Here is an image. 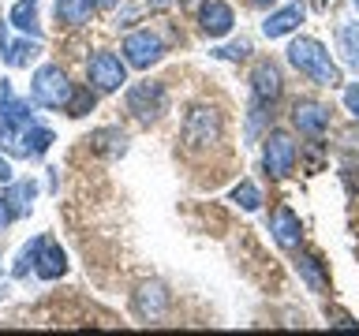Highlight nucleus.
Returning <instances> with one entry per match:
<instances>
[{
    "instance_id": "1",
    "label": "nucleus",
    "mask_w": 359,
    "mask_h": 336,
    "mask_svg": "<svg viewBox=\"0 0 359 336\" xmlns=\"http://www.w3.org/2000/svg\"><path fill=\"white\" fill-rule=\"evenodd\" d=\"M288 64L296 67L299 75H307L314 86H341L344 78L337 71V64L330 60V49L318 38H296L288 45Z\"/></svg>"
},
{
    "instance_id": "2",
    "label": "nucleus",
    "mask_w": 359,
    "mask_h": 336,
    "mask_svg": "<svg viewBox=\"0 0 359 336\" xmlns=\"http://www.w3.org/2000/svg\"><path fill=\"white\" fill-rule=\"evenodd\" d=\"M221 131H224V123H221V112L217 108H210V105H195L184 116V150L187 153H206L213 150V146L221 142Z\"/></svg>"
},
{
    "instance_id": "3",
    "label": "nucleus",
    "mask_w": 359,
    "mask_h": 336,
    "mask_svg": "<svg viewBox=\"0 0 359 336\" xmlns=\"http://www.w3.org/2000/svg\"><path fill=\"white\" fill-rule=\"evenodd\" d=\"M72 83H67L64 67L56 64H45L34 71V83H30V94H34V105H45V108H67L72 101Z\"/></svg>"
},
{
    "instance_id": "4",
    "label": "nucleus",
    "mask_w": 359,
    "mask_h": 336,
    "mask_svg": "<svg viewBox=\"0 0 359 336\" xmlns=\"http://www.w3.org/2000/svg\"><path fill=\"white\" fill-rule=\"evenodd\" d=\"M165 108H168V94H165L161 83H135L128 90V112L139 123H146V127L161 120Z\"/></svg>"
},
{
    "instance_id": "5",
    "label": "nucleus",
    "mask_w": 359,
    "mask_h": 336,
    "mask_svg": "<svg viewBox=\"0 0 359 336\" xmlns=\"http://www.w3.org/2000/svg\"><path fill=\"white\" fill-rule=\"evenodd\" d=\"M86 78L97 94H112V90H120L128 83V64L116 52H94L86 64Z\"/></svg>"
},
{
    "instance_id": "6",
    "label": "nucleus",
    "mask_w": 359,
    "mask_h": 336,
    "mask_svg": "<svg viewBox=\"0 0 359 336\" xmlns=\"http://www.w3.org/2000/svg\"><path fill=\"white\" fill-rule=\"evenodd\" d=\"M165 56V45L154 30H131L123 38V64L139 67V71H150V67Z\"/></svg>"
},
{
    "instance_id": "7",
    "label": "nucleus",
    "mask_w": 359,
    "mask_h": 336,
    "mask_svg": "<svg viewBox=\"0 0 359 336\" xmlns=\"http://www.w3.org/2000/svg\"><path fill=\"white\" fill-rule=\"evenodd\" d=\"M296 142L288 139L285 131H269L266 134V146H262V161H266V172L269 176H277V179H285L292 176V168H296Z\"/></svg>"
},
{
    "instance_id": "8",
    "label": "nucleus",
    "mask_w": 359,
    "mask_h": 336,
    "mask_svg": "<svg viewBox=\"0 0 359 336\" xmlns=\"http://www.w3.org/2000/svg\"><path fill=\"white\" fill-rule=\"evenodd\" d=\"M30 251H34V273L41 280H60L67 273V254L49 239V235H38V239L30 243Z\"/></svg>"
},
{
    "instance_id": "9",
    "label": "nucleus",
    "mask_w": 359,
    "mask_h": 336,
    "mask_svg": "<svg viewBox=\"0 0 359 336\" xmlns=\"http://www.w3.org/2000/svg\"><path fill=\"white\" fill-rule=\"evenodd\" d=\"M198 27L206 38H224L232 27H236V11L232 4H224V0H202L198 8Z\"/></svg>"
},
{
    "instance_id": "10",
    "label": "nucleus",
    "mask_w": 359,
    "mask_h": 336,
    "mask_svg": "<svg viewBox=\"0 0 359 336\" xmlns=\"http://www.w3.org/2000/svg\"><path fill=\"white\" fill-rule=\"evenodd\" d=\"M292 123H296V131L307 134V139H322L325 127H330V108L318 105V101H296Z\"/></svg>"
},
{
    "instance_id": "11",
    "label": "nucleus",
    "mask_w": 359,
    "mask_h": 336,
    "mask_svg": "<svg viewBox=\"0 0 359 336\" xmlns=\"http://www.w3.org/2000/svg\"><path fill=\"white\" fill-rule=\"evenodd\" d=\"M251 90H255V101L258 105H273V101L280 97V90H285V83H280V71L273 60H258L255 71H251Z\"/></svg>"
},
{
    "instance_id": "12",
    "label": "nucleus",
    "mask_w": 359,
    "mask_h": 336,
    "mask_svg": "<svg viewBox=\"0 0 359 336\" xmlns=\"http://www.w3.org/2000/svg\"><path fill=\"white\" fill-rule=\"evenodd\" d=\"M269 232H273V239H277V246H280V251H296V246H299V239H303V224H299V217H296V213H292L288 206L273 209V220H269Z\"/></svg>"
},
{
    "instance_id": "13",
    "label": "nucleus",
    "mask_w": 359,
    "mask_h": 336,
    "mask_svg": "<svg viewBox=\"0 0 359 336\" xmlns=\"http://www.w3.org/2000/svg\"><path fill=\"white\" fill-rule=\"evenodd\" d=\"M168 310V291L165 284H142L139 291H135V314H139L142 321H157L161 314Z\"/></svg>"
},
{
    "instance_id": "14",
    "label": "nucleus",
    "mask_w": 359,
    "mask_h": 336,
    "mask_svg": "<svg viewBox=\"0 0 359 336\" xmlns=\"http://www.w3.org/2000/svg\"><path fill=\"white\" fill-rule=\"evenodd\" d=\"M0 123H4V127H19V131H27L30 123H34V116H30V101L15 97L8 83L0 86Z\"/></svg>"
},
{
    "instance_id": "15",
    "label": "nucleus",
    "mask_w": 359,
    "mask_h": 336,
    "mask_svg": "<svg viewBox=\"0 0 359 336\" xmlns=\"http://www.w3.org/2000/svg\"><path fill=\"white\" fill-rule=\"evenodd\" d=\"M303 15H307V4H299V0H296V4H285L280 11H273V15L262 22V34H266L269 41H273V38H285V34H292V30L303 22Z\"/></svg>"
},
{
    "instance_id": "16",
    "label": "nucleus",
    "mask_w": 359,
    "mask_h": 336,
    "mask_svg": "<svg viewBox=\"0 0 359 336\" xmlns=\"http://www.w3.org/2000/svg\"><path fill=\"white\" fill-rule=\"evenodd\" d=\"M38 52H41V45L38 38H22V41H8V34H4V22H0V56L8 60V67H30V60H38Z\"/></svg>"
},
{
    "instance_id": "17",
    "label": "nucleus",
    "mask_w": 359,
    "mask_h": 336,
    "mask_svg": "<svg viewBox=\"0 0 359 336\" xmlns=\"http://www.w3.org/2000/svg\"><path fill=\"white\" fill-rule=\"evenodd\" d=\"M97 4L94 0H56V19L67 22V27H86L94 19Z\"/></svg>"
},
{
    "instance_id": "18",
    "label": "nucleus",
    "mask_w": 359,
    "mask_h": 336,
    "mask_svg": "<svg viewBox=\"0 0 359 336\" xmlns=\"http://www.w3.org/2000/svg\"><path fill=\"white\" fill-rule=\"evenodd\" d=\"M90 146H94L97 153H105V157H123L128 153V134H123L120 127H101L90 134Z\"/></svg>"
},
{
    "instance_id": "19",
    "label": "nucleus",
    "mask_w": 359,
    "mask_h": 336,
    "mask_svg": "<svg viewBox=\"0 0 359 336\" xmlns=\"http://www.w3.org/2000/svg\"><path fill=\"white\" fill-rule=\"evenodd\" d=\"M337 49H341V60L359 71V22H341L337 27Z\"/></svg>"
},
{
    "instance_id": "20",
    "label": "nucleus",
    "mask_w": 359,
    "mask_h": 336,
    "mask_svg": "<svg viewBox=\"0 0 359 336\" xmlns=\"http://www.w3.org/2000/svg\"><path fill=\"white\" fill-rule=\"evenodd\" d=\"M8 22L15 30H22V34H30V38H38L41 34V27H38V0H19V4L11 8Z\"/></svg>"
},
{
    "instance_id": "21",
    "label": "nucleus",
    "mask_w": 359,
    "mask_h": 336,
    "mask_svg": "<svg viewBox=\"0 0 359 336\" xmlns=\"http://www.w3.org/2000/svg\"><path fill=\"white\" fill-rule=\"evenodd\" d=\"M49 146H53V131H49V127L30 123V127L22 131V150H27V157H41Z\"/></svg>"
},
{
    "instance_id": "22",
    "label": "nucleus",
    "mask_w": 359,
    "mask_h": 336,
    "mask_svg": "<svg viewBox=\"0 0 359 336\" xmlns=\"http://www.w3.org/2000/svg\"><path fill=\"white\" fill-rule=\"evenodd\" d=\"M296 269H299V276L307 280V288H311V291H325V284H330V280H325V273H322V262H318L314 254H299Z\"/></svg>"
},
{
    "instance_id": "23",
    "label": "nucleus",
    "mask_w": 359,
    "mask_h": 336,
    "mask_svg": "<svg viewBox=\"0 0 359 336\" xmlns=\"http://www.w3.org/2000/svg\"><path fill=\"white\" fill-rule=\"evenodd\" d=\"M232 202H236V206H240V209L255 213L258 206H262V190H258V187L251 183V179H243L240 187H232Z\"/></svg>"
},
{
    "instance_id": "24",
    "label": "nucleus",
    "mask_w": 359,
    "mask_h": 336,
    "mask_svg": "<svg viewBox=\"0 0 359 336\" xmlns=\"http://www.w3.org/2000/svg\"><path fill=\"white\" fill-rule=\"evenodd\" d=\"M94 101H97V90H94V86H79V90H72V101H67V116H86V112L94 108Z\"/></svg>"
},
{
    "instance_id": "25",
    "label": "nucleus",
    "mask_w": 359,
    "mask_h": 336,
    "mask_svg": "<svg viewBox=\"0 0 359 336\" xmlns=\"http://www.w3.org/2000/svg\"><path fill=\"white\" fill-rule=\"evenodd\" d=\"M34 195H38V187H34V183H15V187H11L4 198H8V206L15 209V217H19V213H30V202H34Z\"/></svg>"
},
{
    "instance_id": "26",
    "label": "nucleus",
    "mask_w": 359,
    "mask_h": 336,
    "mask_svg": "<svg viewBox=\"0 0 359 336\" xmlns=\"http://www.w3.org/2000/svg\"><path fill=\"white\" fill-rule=\"evenodd\" d=\"M247 52H251V41H236V45H229V49H221L217 56H224V60H243Z\"/></svg>"
},
{
    "instance_id": "27",
    "label": "nucleus",
    "mask_w": 359,
    "mask_h": 336,
    "mask_svg": "<svg viewBox=\"0 0 359 336\" xmlns=\"http://www.w3.org/2000/svg\"><path fill=\"white\" fill-rule=\"evenodd\" d=\"M344 108L359 120V86H348V90H344Z\"/></svg>"
},
{
    "instance_id": "28",
    "label": "nucleus",
    "mask_w": 359,
    "mask_h": 336,
    "mask_svg": "<svg viewBox=\"0 0 359 336\" xmlns=\"http://www.w3.org/2000/svg\"><path fill=\"white\" fill-rule=\"evenodd\" d=\"M11 217H15V209L8 206V198H0V228H8Z\"/></svg>"
},
{
    "instance_id": "29",
    "label": "nucleus",
    "mask_w": 359,
    "mask_h": 336,
    "mask_svg": "<svg viewBox=\"0 0 359 336\" xmlns=\"http://www.w3.org/2000/svg\"><path fill=\"white\" fill-rule=\"evenodd\" d=\"M150 4V11H165V8H172V0H146Z\"/></svg>"
},
{
    "instance_id": "30",
    "label": "nucleus",
    "mask_w": 359,
    "mask_h": 336,
    "mask_svg": "<svg viewBox=\"0 0 359 336\" xmlns=\"http://www.w3.org/2000/svg\"><path fill=\"white\" fill-rule=\"evenodd\" d=\"M8 179H11V164L0 157V183H8Z\"/></svg>"
},
{
    "instance_id": "31",
    "label": "nucleus",
    "mask_w": 359,
    "mask_h": 336,
    "mask_svg": "<svg viewBox=\"0 0 359 336\" xmlns=\"http://www.w3.org/2000/svg\"><path fill=\"white\" fill-rule=\"evenodd\" d=\"M330 4H333V0H311L314 11H330Z\"/></svg>"
},
{
    "instance_id": "32",
    "label": "nucleus",
    "mask_w": 359,
    "mask_h": 336,
    "mask_svg": "<svg viewBox=\"0 0 359 336\" xmlns=\"http://www.w3.org/2000/svg\"><path fill=\"white\" fill-rule=\"evenodd\" d=\"M255 8H269V4H277V0H251Z\"/></svg>"
},
{
    "instance_id": "33",
    "label": "nucleus",
    "mask_w": 359,
    "mask_h": 336,
    "mask_svg": "<svg viewBox=\"0 0 359 336\" xmlns=\"http://www.w3.org/2000/svg\"><path fill=\"white\" fill-rule=\"evenodd\" d=\"M94 4H97V8H112L116 0H94Z\"/></svg>"
},
{
    "instance_id": "34",
    "label": "nucleus",
    "mask_w": 359,
    "mask_h": 336,
    "mask_svg": "<svg viewBox=\"0 0 359 336\" xmlns=\"http://www.w3.org/2000/svg\"><path fill=\"white\" fill-rule=\"evenodd\" d=\"M352 4H355V11H359V0H352Z\"/></svg>"
}]
</instances>
